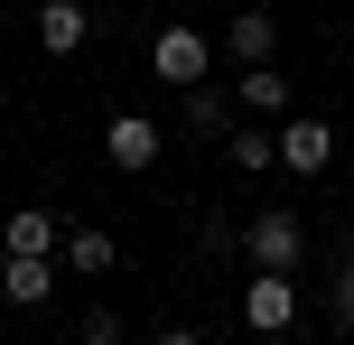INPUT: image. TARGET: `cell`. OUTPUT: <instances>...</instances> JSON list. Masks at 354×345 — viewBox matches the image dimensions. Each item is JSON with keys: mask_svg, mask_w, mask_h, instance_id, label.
I'll list each match as a JSON object with an SVG mask.
<instances>
[{"mask_svg": "<svg viewBox=\"0 0 354 345\" xmlns=\"http://www.w3.org/2000/svg\"><path fill=\"white\" fill-rule=\"evenodd\" d=\"M299 252H308L299 205H261V215L243 224V261H252V271H289V280H299Z\"/></svg>", "mask_w": 354, "mask_h": 345, "instance_id": "1", "label": "cell"}, {"mask_svg": "<svg viewBox=\"0 0 354 345\" xmlns=\"http://www.w3.org/2000/svg\"><path fill=\"white\" fill-rule=\"evenodd\" d=\"M149 75H159L168 93L205 84V75H214V37L205 28H149Z\"/></svg>", "mask_w": 354, "mask_h": 345, "instance_id": "2", "label": "cell"}, {"mask_svg": "<svg viewBox=\"0 0 354 345\" xmlns=\"http://www.w3.org/2000/svg\"><path fill=\"white\" fill-rule=\"evenodd\" d=\"M270 149H280L289 178H326V168H336V122H317V112H280Z\"/></svg>", "mask_w": 354, "mask_h": 345, "instance_id": "3", "label": "cell"}, {"mask_svg": "<svg viewBox=\"0 0 354 345\" xmlns=\"http://www.w3.org/2000/svg\"><path fill=\"white\" fill-rule=\"evenodd\" d=\"M159 149H168V131L149 122V112H112V122H103V159L122 168V178H149Z\"/></svg>", "mask_w": 354, "mask_h": 345, "instance_id": "4", "label": "cell"}, {"mask_svg": "<svg viewBox=\"0 0 354 345\" xmlns=\"http://www.w3.org/2000/svg\"><path fill=\"white\" fill-rule=\"evenodd\" d=\"M243 327L252 336H289V327H299V280H289V271H252L243 280Z\"/></svg>", "mask_w": 354, "mask_h": 345, "instance_id": "5", "label": "cell"}, {"mask_svg": "<svg viewBox=\"0 0 354 345\" xmlns=\"http://www.w3.org/2000/svg\"><path fill=\"white\" fill-rule=\"evenodd\" d=\"M0 299L10 308H47L56 299V252H0Z\"/></svg>", "mask_w": 354, "mask_h": 345, "instance_id": "6", "label": "cell"}, {"mask_svg": "<svg viewBox=\"0 0 354 345\" xmlns=\"http://www.w3.org/2000/svg\"><path fill=\"white\" fill-rule=\"evenodd\" d=\"M233 112H252V122H280V112H299V93H289L280 66H243L233 75Z\"/></svg>", "mask_w": 354, "mask_h": 345, "instance_id": "7", "label": "cell"}, {"mask_svg": "<svg viewBox=\"0 0 354 345\" xmlns=\"http://www.w3.org/2000/svg\"><path fill=\"white\" fill-rule=\"evenodd\" d=\"M112 261H122V243H112L103 224H66V234H56V271H84V280H103Z\"/></svg>", "mask_w": 354, "mask_h": 345, "instance_id": "8", "label": "cell"}, {"mask_svg": "<svg viewBox=\"0 0 354 345\" xmlns=\"http://www.w3.org/2000/svg\"><path fill=\"white\" fill-rule=\"evenodd\" d=\"M224 56L233 66H270V56H280V19L270 10H233L224 19Z\"/></svg>", "mask_w": 354, "mask_h": 345, "instance_id": "9", "label": "cell"}, {"mask_svg": "<svg viewBox=\"0 0 354 345\" xmlns=\"http://www.w3.org/2000/svg\"><path fill=\"white\" fill-rule=\"evenodd\" d=\"M177 122H187V140H224L243 112H233V93H214V84H187L177 93Z\"/></svg>", "mask_w": 354, "mask_h": 345, "instance_id": "10", "label": "cell"}, {"mask_svg": "<svg viewBox=\"0 0 354 345\" xmlns=\"http://www.w3.org/2000/svg\"><path fill=\"white\" fill-rule=\"evenodd\" d=\"M84 37H93L84 0H37V47H47V56H75Z\"/></svg>", "mask_w": 354, "mask_h": 345, "instance_id": "11", "label": "cell"}, {"mask_svg": "<svg viewBox=\"0 0 354 345\" xmlns=\"http://www.w3.org/2000/svg\"><path fill=\"white\" fill-rule=\"evenodd\" d=\"M56 234H66V224H56L47 205H19V215L0 224V252H56Z\"/></svg>", "mask_w": 354, "mask_h": 345, "instance_id": "12", "label": "cell"}, {"mask_svg": "<svg viewBox=\"0 0 354 345\" xmlns=\"http://www.w3.org/2000/svg\"><path fill=\"white\" fill-rule=\"evenodd\" d=\"M224 159L243 168V178H270V168H280V149H270L261 122H233V131H224Z\"/></svg>", "mask_w": 354, "mask_h": 345, "instance_id": "13", "label": "cell"}, {"mask_svg": "<svg viewBox=\"0 0 354 345\" xmlns=\"http://www.w3.org/2000/svg\"><path fill=\"white\" fill-rule=\"evenodd\" d=\"M326 308H336V327L354 336V252H336V271H326Z\"/></svg>", "mask_w": 354, "mask_h": 345, "instance_id": "14", "label": "cell"}, {"mask_svg": "<svg viewBox=\"0 0 354 345\" xmlns=\"http://www.w3.org/2000/svg\"><path fill=\"white\" fill-rule=\"evenodd\" d=\"M75 336H84V345H122L131 327H122V308H84V317H75Z\"/></svg>", "mask_w": 354, "mask_h": 345, "instance_id": "15", "label": "cell"}, {"mask_svg": "<svg viewBox=\"0 0 354 345\" xmlns=\"http://www.w3.org/2000/svg\"><path fill=\"white\" fill-rule=\"evenodd\" d=\"M205 252H243V224H233V215H205Z\"/></svg>", "mask_w": 354, "mask_h": 345, "instance_id": "16", "label": "cell"}, {"mask_svg": "<svg viewBox=\"0 0 354 345\" xmlns=\"http://www.w3.org/2000/svg\"><path fill=\"white\" fill-rule=\"evenodd\" d=\"M149 345H205L196 327H149Z\"/></svg>", "mask_w": 354, "mask_h": 345, "instance_id": "17", "label": "cell"}, {"mask_svg": "<svg viewBox=\"0 0 354 345\" xmlns=\"http://www.w3.org/2000/svg\"><path fill=\"white\" fill-rule=\"evenodd\" d=\"M345 215H354V187H345Z\"/></svg>", "mask_w": 354, "mask_h": 345, "instance_id": "18", "label": "cell"}]
</instances>
